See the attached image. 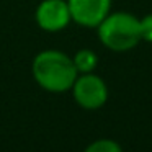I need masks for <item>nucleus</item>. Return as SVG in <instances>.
I'll return each mask as SVG.
<instances>
[{
	"mask_svg": "<svg viewBox=\"0 0 152 152\" xmlns=\"http://www.w3.org/2000/svg\"><path fill=\"white\" fill-rule=\"evenodd\" d=\"M33 79L41 88L53 93H62L72 88L79 77L72 57L57 49H46L34 56L31 64Z\"/></svg>",
	"mask_w": 152,
	"mask_h": 152,
	"instance_id": "obj_1",
	"label": "nucleus"
},
{
	"mask_svg": "<svg viewBox=\"0 0 152 152\" xmlns=\"http://www.w3.org/2000/svg\"><path fill=\"white\" fill-rule=\"evenodd\" d=\"M98 38L105 48L116 53L129 51L141 41L139 20L126 12L108 13L98 25Z\"/></svg>",
	"mask_w": 152,
	"mask_h": 152,
	"instance_id": "obj_2",
	"label": "nucleus"
},
{
	"mask_svg": "<svg viewBox=\"0 0 152 152\" xmlns=\"http://www.w3.org/2000/svg\"><path fill=\"white\" fill-rule=\"evenodd\" d=\"M70 90L75 103L83 110H98L108 100V87L105 80L93 72L80 74Z\"/></svg>",
	"mask_w": 152,
	"mask_h": 152,
	"instance_id": "obj_3",
	"label": "nucleus"
},
{
	"mask_svg": "<svg viewBox=\"0 0 152 152\" xmlns=\"http://www.w3.org/2000/svg\"><path fill=\"white\" fill-rule=\"evenodd\" d=\"M34 20L41 30L57 33L72 21L67 0H43L36 7Z\"/></svg>",
	"mask_w": 152,
	"mask_h": 152,
	"instance_id": "obj_4",
	"label": "nucleus"
},
{
	"mask_svg": "<svg viewBox=\"0 0 152 152\" xmlns=\"http://www.w3.org/2000/svg\"><path fill=\"white\" fill-rule=\"evenodd\" d=\"M72 21L80 26L96 28L110 13L111 0H67Z\"/></svg>",
	"mask_w": 152,
	"mask_h": 152,
	"instance_id": "obj_5",
	"label": "nucleus"
},
{
	"mask_svg": "<svg viewBox=\"0 0 152 152\" xmlns=\"http://www.w3.org/2000/svg\"><path fill=\"white\" fill-rule=\"evenodd\" d=\"M74 66H75L79 74H88L93 72V69L98 64V57L92 49H80L75 53V56L72 57Z\"/></svg>",
	"mask_w": 152,
	"mask_h": 152,
	"instance_id": "obj_6",
	"label": "nucleus"
},
{
	"mask_svg": "<svg viewBox=\"0 0 152 152\" xmlns=\"http://www.w3.org/2000/svg\"><path fill=\"white\" fill-rule=\"evenodd\" d=\"M83 152H123V149L113 139H98L87 145Z\"/></svg>",
	"mask_w": 152,
	"mask_h": 152,
	"instance_id": "obj_7",
	"label": "nucleus"
},
{
	"mask_svg": "<svg viewBox=\"0 0 152 152\" xmlns=\"http://www.w3.org/2000/svg\"><path fill=\"white\" fill-rule=\"evenodd\" d=\"M139 25H141V41L152 43V13L139 20Z\"/></svg>",
	"mask_w": 152,
	"mask_h": 152,
	"instance_id": "obj_8",
	"label": "nucleus"
}]
</instances>
